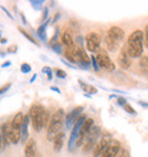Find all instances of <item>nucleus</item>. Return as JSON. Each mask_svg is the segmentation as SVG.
<instances>
[{
  "instance_id": "obj_1",
  "label": "nucleus",
  "mask_w": 148,
  "mask_h": 157,
  "mask_svg": "<svg viewBox=\"0 0 148 157\" xmlns=\"http://www.w3.org/2000/svg\"><path fill=\"white\" fill-rule=\"evenodd\" d=\"M125 48H127L130 58L141 57L142 51H144V31H141V30L133 31L129 36Z\"/></svg>"
},
{
  "instance_id": "obj_2",
  "label": "nucleus",
  "mask_w": 148,
  "mask_h": 157,
  "mask_svg": "<svg viewBox=\"0 0 148 157\" xmlns=\"http://www.w3.org/2000/svg\"><path fill=\"white\" fill-rule=\"evenodd\" d=\"M63 123H64V109L59 108L51 115L49 125L47 128V139L49 141H54L57 134L60 133Z\"/></svg>"
},
{
  "instance_id": "obj_3",
  "label": "nucleus",
  "mask_w": 148,
  "mask_h": 157,
  "mask_svg": "<svg viewBox=\"0 0 148 157\" xmlns=\"http://www.w3.org/2000/svg\"><path fill=\"white\" fill-rule=\"evenodd\" d=\"M43 110H45V108H43L42 106H40V105H33V106L30 108V112H29V116L31 118L32 126H33V129H34L37 132H40V131L43 129V126H42Z\"/></svg>"
},
{
  "instance_id": "obj_4",
  "label": "nucleus",
  "mask_w": 148,
  "mask_h": 157,
  "mask_svg": "<svg viewBox=\"0 0 148 157\" xmlns=\"http://www.w3.org/2000/svg\"><path fill=\"white\" fill-rule=\"evenodd\" d=\"M23 121L24 115L22 112H20L14 116L13 121L10 122V124H12V144L14 145L21 141V129H22Z\"/></svg>"
},
{
  "instance_id": "obj_5",
  "label": "nucleus",
  "mask_w": 148,
  "mask_h": 157,
  "mask_svg": "<svg viewBox=\"0 0 148 157\" xmlns=\"http://www.w3.org/2000/svg\"><path fill=\"white\" fill-rule=\"evenodd\" d=\"M87 115L82 114L79 120L75 122V124L73 125L72 128V131H71V136H70V139H68V150L72 151L73 148L75 147V144H76V140H78L79 136H80V131H81V128L83 125V123L84 121L87 120Z\"/></svg>"
},
{
  "instance_id": "obj_6",
  "label": "nucleus",
  "mask_w": 148,
  "mask_h": 157,
  "mask_svg": "<svg viewBox=\"0 0 148 157\" xmlns=\"http://www.w3.org/2000/svg\"><path fill=\"white\" fill-rule=\"evenodd\" d=\"M101 129L99 126H92L90 132L87 136L86 142L83 145V153H88L90 150H94L95 146L98 142V138L100 136Z\"/></svg>"
},
{
  "instance_id": "obj_7",
  "label": "nucleus",
  "mask_w": 148,
  "mask_h": 157,
  "mask_svg": "<svg viewBox=\"0 0 148 157\" xmlns=\"http://www.w3.org/2000/svg\"><path fill=\"white\" fill-rule=\"evenodd\" d=\"M96 59H97L99 68H103V70L108 72H112L115 70V64L112 62V59L109 58V56L107 55V52L105 50H101L100 49V50L98 51Z\"/></svg>"
},
{
  "instance_id": "obj_8",
  "label": "nucleus",
  "mask_w": 148,
  "mask_h": 157,
  "mask_svg": "<svg viewBox=\"0 0 148 157\" xmlns=\"http://www.w3.org/2000/svg\"><path fill=\"white\" fill-rule=\"evenodd\" d=\"M100 36L96 33V32H89L86 36V46L87 49L91 52H96V51L100 50Z\"/></svg>"
},
{
  "instance_id": "obj_9",
  "label": "nucleus",
  "mask_w": 148,
  "mask_h": 157,
  "mask_svg": "<svg viewBox=\"0 0 148 157\" xmlns=\"http://www.w3.org/2000/svg\"><path fill=\"white\" fill-rule=\"evenodd\" d=\"M112 140H113V138H112V136L109 133L104 134V136L98 140V142L96 144V146H95L94 150H92L94 157H100V155L105 151V149L108 147V145L112 142Z\"/></svg>"
},
{
  "instance_id": "obj_10",
  "label": "nucleus",
  "mask_w": 148,
  "mask_h": 157,
  "mask_svg": "<svg viewBox=\"0 0 148 157\" xmlns=\"http://www.w3.org/2000/svg\"><path fill=\"white\" fill-rule=\"evenodd\" d=\"M83 106H78L73 108L70 113L66 115V118H65V125H66V129H71L73 128V125L75 124V122L78 121L79 117L83 114Z\"/></svg>"
},
{
  "instance_id": "obj_11",
  "label": "nucleus",
  "mask_w": 148,
  "mask_h": 157,
  "mask_svg": "<svg viewBox=\"0 0 148 157\" xmlns=\"http://www.w3.org/2000/svg\"><path fill=\"white\" fill-rule=\"evenodd\" d=\"M124 34H125L124 30L121 29L120 26H112L107 31L105 38H107L109 40H113V41H115L117 43H121L122 40L124 39Z\"/></svg>"
},
{
  "instance_id": "obj_12",
  "label": "nucleus",
  "mask_w": 148,
  "mask_h": 157,
  "mask_svg": "<svg viewBox=\"0 0 148 157\" xmlns=\"http://www.w3.org/2000/svg\"><path fill=\"white\" fill-rule=\"evenodd\" d=\"M24 155H25V157H41L39 150H38L37 142L33 138H30L25 144Z\"/></svg>"
},
{
  "instance_id": "obj_13",
  "label": "nucleus",
  "mask_w": 148,
  "mask_h": 157,
  "mask_svg": "<svg viewBox=\"0 0 148 157\" xmlns=\"http://www.w3.org/2000/svg\"><path fill=\"white\" fill-rule=\"evenodd\" d=\"M121 144L117 140H112V142L108 145V147L105 149V151L101 154L100 157H117L119 151L121 149Z\"/></svg>"
},
{
  "instance_id": "obj_14",
  "label": "nucleus",
  "mask_w": 148,
  "mask_h": 157,
  "mask_svg": "<svg viewBox=\"0 0 148 157\" xmlns=\"http://www.w3.org/2000/svg\"><path fill=\"white\" fill-rule=\"evenodd\" d=\"M1 137H2V142L5 146L12 142V124L10 122H7L2 124L1 126Z\"/></svg>"
},
{
  "instance_id": "obj_15",
  "label": "nucleus",
  "mask_w": 148,
  "mask_h": 157,
  "mask_svg": "<svg viewBox=\"0 0 148 157\" xmlns=\"http://www.w3.org/2000/svg\"><path fill=\"white\" fill-rule=\"evenodd\" d=\"M131 58L130 56L128 55V51H127V48L123 47L120 51V55H119V64L122 68L124 70H128L129 67L131 66Z\"/></svg>"
},
{
  "instance_id": "obj_16",
  "label": "nucleus",
  "mask_w": 148,
  "mask_h": 157,
  "mask_svg": "<svg viewBox=\"0 0 148 157\" xmlns=\"http://www.w3.org/2000/svg\"><path fill=\"white\" fill-rule=\"evenodd\" d=\"M29 124H30V116L24 115V121L21 129V141L22 144H26V141L30 139L29 138Z\"/></svg>"
},
{
  "instance_id": "obj_17",
  "label": "nucleus",
  "mask_w": 148,
  "mask_h": 157,
  "mask_svg": "<svg viewBox=\"0 0 148 157\" xmlns=\"http://www.w3.org/2000/svg\"><path fill=\"white\" fill-rule=\"evenodd\" d=\"M64 138H65V134L64 132H60V133L57 134V137L54 139V151L55 153H59L63 148V145H64Z\"/></svg>"
},
{
  "instance_id": "obj_18",
  "label": "nucleus",
  "mask_w": 148,
  "mask_h": 157,
  "mask_svg": "<svg viewBox=\"0 0 148 157\" xmlns=\"http://www.w3.org/2000/svg\"><path fill=\"white\" fill-rule=\"evenodd\" d=\"M62 42L66 48H70V47H73V46H75V44H74V40H73V38H72V36H71V33H70V32H67V31L63 33Z\"/></svg>"
},
{
  "instance_id": "obj_19",
  "label": "nucleus",
  "mask_w": 148,
  "mask_h": 157,
  "mask_svg": "<svg viewBox=\"0 0 148 157\" xmlns=\"http://www.w3.org/2000/svg\"><path fill=\"white\" fill-rule=\"evenodd\" d=\"M48 24H49V21H47L46 23H43L42 25H40L39 29L37 30L38 36H39V38L42 40V41H47V32H46V28H47Z\"/></svg>"
},
{
  "instance_id": "obj_20",
  "label": "nucleus",
  "mask_w": 148,
  "mask_h": 157,
  "mask_svg": "<svg viewBox=\"0 0 148 157\" xmlns=\"http://www.w3.org/2000/svg\"><path fill=\"white\" fill-rule=\"evenodd\" d=\"M50 118H51L50 112L45 108V110H43V114H42V126H43V128H48V125H49V122H50Z\"/></svg>"
},
{
  "instance_id": "obj_21",
  "label": "nucleus",
  "mask_w": 148,
  "mask_h": 157,
  "mask_svg": "<svg viewBox=\"0 0 148 157\" xmlns=\"http://www.w3.org/2000/svg\"><path fill=\"white\" fill-rule=\"evenodd\" d=\"M18 31H20V33L21 34H23L24 36H25V38H26L27 40H29V41H30V42H32V43H34L35 46H39V43L37 42V41H35L34 40V38H33V36H30V34H29V33H27L26 31H25V30H24V29H22L21 28V26H18Z\"/></svg>"
},
{
  "instance_id": "obj_22",
  "label": "nucleus",
  "mask_w": 148,
  "mask_h": 157,
  "mask_svg": "<svg viewBox=\"0 0 148 157\" xmlns=\"http://www.w3.org/2000/svg\"><path fill=\"white\" fill-rule=\"evenodd\" d=\"M139 64H140L141 70L145 73H148V56H142L139 60Z\"/></svg>"
},
{
  "instance_id": "obj_23",
  "label": "nucleus",
  "mask_w": 148,
  "mask_h": 157,
  "mask_svg": "<svg viewBox=\"0 0 148 157\" xmlns=\"http://www.w3.org/2000/svg\"><path fill=\"white\" fill-rule=\"evenodd\" d=\"M30 4L32 5V7L34 8L35 10H40V9L42 8L43 1H40V0H31Z\"/></svg>"
},
{
  "instance_id": "obj_24",
  "label": "nucleus",
  "mask_w": 148,
  "mask_h": 157,
  "mask_svg": "<svg viewBox=\"0 0 148 157\" xmlns=\"http://www.w3.org/2000/svg\"><path fill=\"white\" fill-rule=\"evenodd\" d=\"M123 108H124L125 112H127V113H129L130 115H133V116H136V115H137L136 109H134V108H133L131 105H129V104H125L124 106H123Z\"/></svg>"
},
{
  "instance_id": "obj_25",
  "label": "nucleus",
  "mask_w": 148,
  "mask_h": 157,
  "mask_svg": "<svg viewBox=\"0 0 148 157\" xmlns=\"http://www.w3.org/2000/svg\"><path fill=\"white\" fill-rule=\"evenodd\" d=\"M32 70V67L30 64H27V63H23L22 65H21V72L22 73H24V74H27V73H30Z\"/></svg>"
},
{
  "instance_id": "obj_26",
  "label": "nucleus",
  "mask_w": 148,
  "mask_h": 157,
  "mask_svg": "<svg viewBox=\"0 0 148 157\" xmlns=\"http://www.w3.org/2000/svg\"><path fill=\"white\" fill-rule=\"evenodd\" d=\"M42 73H46V74H47V78H48V80H49V81H50V80H53V72H51L50 67H48V66L43 67Z\"/></svg>"
},
{
  "instance_id": "obj_27",
  "label": "nucleus",
  "mask_w": 148,
  "mask_h": 157,
  "mask_svg": "<svg viewBox=\"0 0 148 157\" xmlns=\"http://www.w3.org/2000/svg\"><path fill=\"white\" fill-rule=\"evenodd\" d=\"M10 86H12V83H10V82L6 83L5 86H1V88H0V96H1V94H6V92L10 89Z\"/></svg>"
},
{
  "instance_id": "obj_28",
  "label": "nucleus",
  "mask_w": 148,
  "mask_h": 157,
  "mask_svg": "<svg viewBox=\"0 0 148 157\" xmlns=\"http://www.w3.org/2000/svg\"><path fill=\"white\" fill-rule=\"evenodd\" d=\"M55 73H56V76L59 78H65L67 76L66 75V72L63 71V70H60V68H57L56 71H55Z\"/></svg>"
},
{
  "instance_id": "obj_29",
  "label": "nucleus",
  "mask_w": 148,
  "mask_h": 157,
  "mask_svg": "<svg viewBox=\"0 0 148 157\" xmlns=\"http://www.w3.org/2000/svg\"><path fill=\"white\" fill-rule=\"evenodd\" d=\"M144 44H145V47L148 49V24L146 25L145 31H144Z\"/></svg>"
},
{
  "instance_id": "obj_30",
  "label": "nucleus",
  "mask_w": 148,
  "mask_h": 157,
  "mask_svg": "<svg viewBox=\"0 0 148 157\" xmlns=\"http://www.w3.org/2000/svg\"><path fill=\"white\" fill-rule=\"evenodd\" d=\"M90 58H91V63H92V66H94L95 71H98L99 70V66H98V63H97V59H96V56H90Z\"/></svg>"
},
{
  "instance_id": "obj_31",
  "label": "nucleus",
  "mask_w": 148,
  "mask_h": 157,
  "mask_svg": "<svg viewBox=\"0 0 148 157\" xmlns=\"http://www.w3.org/2000/svg\"><path fill=\"white\" fill-rule=\"evenodd\" d=\"M117 157H129V151L128 149H125V148H121L120 151H119V155Z\"/></svg>"
},
{
  "instance_id": "obj_32",
  "label": "nucleus",
  "mask_w": 148,
  "mask_h": 157,
  "mask_svg": "<svg viewBox=\"0 0 148 157\" xmlns=\"http://www.w3.org/2000/svg\"><path fill=\"white\" fill-rule=\"evenodd\" d=\"M87 94H97V89L95 88L94 86H90L89 84V86H88V90H87V92H86Z\"/></svg>"
},
{
  "instance_id": "obj_33",
  "label": "nucleus",
  "mask_w": 148,
  "mask_h": 157,
  "mask_svg": "<svg viewBox=\"0 0 148 157\" xmlns=\"http://www.w3.org/2000/svg\"><path fill=\"white\" fill-rule=\"evenodd\" d=\"M7 51L9 54H15L16 51H17V46L16 44H12V46H9L7 49Z\"/></svg>"
},
{
  "instance_id": "obj_34",
  "label": "nucleus",
  "mask_w": 148,
  "mask_h": 157,
  "mask_svg": "<svg viewBox=\"0 0 148 157\" xmlns=\"http://www.w3.org/2000/svg\"><path fill=\"white\" fill-rule=\"evenodd\" d=\"M79 84H80V86H81V89L83 91H86L87 92V90H88V86H89V84H87V83H84L82 80H79Z\"/></svg>"
},
{
  "instance_id": "obj_35",
  "label": "nucleus",
  "mask_w": 148,
  "mask_h": 157,
  "mask_svg": "<svg viewBox=\"0 0 148 157\" xmlns=\"http://www.w3.org/2000/svg\"><path fill=\"white\" fill-rule=\"evenodd\" d=\"M53 49H54L55 52H57V54H60L62 52V47H60V44L57 43V44H54V46H51Z\"/></svg>"
},
{
  "instance_id": "obj_36",
  "label": "nucleus",
  "mask_w": 148,
  "mask_h": 157,
  "mask_svg": "<svg viewBox=\"0 0 148 157\" xmlns=\"http://www.w3.org/2000/svg\"><path fill=\"white\" fill-rule=\"evenodd\" d=\"M117 104L123 107L127 104V100L124 99V97H117Z\"/></svg>"
},
{
  "instance_id": "obj_37",
  "label": "nucleus",
  "mask_w": 148,
  "mask_h": 157,
  "mask_svg": "<svg viewBox=\"0 0 148 157\" xmlns=\"http://www.w3.org/2000/svg\"><path fill=\"white\" fill-rule=\"evenodd\" d=\"M0 8H1V9H2V10H4L5 13H6V15H7L8 17H9V18H10V20H14V17H13V15H12V14H10V13L8 12L7 9H6V8H5L4 6H2V5H0Z\"/></svg>"
},
{
  "instance_id": "obj_38",
  "label": "nucleus",
  "mask_w": 148,
  "mask_h": 157,
  "mask_svg": "<svg viewBox=\"0 0 148 157\" xmlns=\"http://www.w3.org/2000/svg\"><path fill=\"white\" fill-rule=\"evenodd\" d=\"M48 17V8L45 7L43 8V16H42V21H46Z\"/></svg>"
},
{
  "instance_id": "obj_39",
  "label": "nucleus",
  "mask_w": 148,
  "mask_h": 157,
  "mask_svg": "<svg viewBox=\"0 0 148 157\" xmlns=\"http://www.w3.org/2000/svg\"><path fill=\"white\" fill-rule=\"evenodd\" d=\"M10 65H12V63H10V62L8 60V62H5V63L2 64V65H1V67H2V68H6V67L10 66Z\"/></svg>"
},
{
  "instance_id": "obj_40",
  "label": "nucleus",
  "mask_w": 148,
  "mask_h": 157,
  "mask_svg": "<svg viewBox=\"0 0 148 157\" xmlns=\"http://www.w3.org/2000/svg\"><path fill=\"white\" fill-rule=\"evenodd\" d=\"M138 104L140 105V106H142V107H146V108H148V102H145V101H138Z\"/></svg>"
},
{
  "instance_id": "obj_41",
  "label": "nucleus",
  "mask_w": 148,
  "mask_h": 157,
  "mask_svg": "<svg viewBox=\"0 0 148 157\" xmlns=\"http://www.w3.org/2000/svg\"><path fill=\"white\" fill-rule=\"evenodd\" d=\"M59 17H60V14H59V13H57V14L55 15L54 20H53V23H56V22H57V20H58Z\"/></svg>"
},
{
  "instance_id": "obj_42",
  "label": "nucleus",
  "mask_w": 148,
  "mask_h": 157,
  "mask_svg": "<svg viewBox=\"0 0 148 157\" xmlns=\"http://www.w3.org/2000/svg\"><path fill=\"white\" fill-rule=\"evenodd\" d=\"M50 90H53V91H56L57 94H60V90H59L58 88H56V86H51L50 88Z\"/></svg>"
},
{
  "instance_id": "obj_43",
  "label": "nucleus",
  "mask_w": 148,
  "mask_h": 157,
  "mask_svg": "<svg viewBox=\"0 0 148 157\" xmlns=\"http://www.w3.org/2000/svg\"><path fill=\"white\" fill-rule=\"evenodd\" d=\"M1 145H2V137H1V129H0V151H1Z\"/></svg>"
},
{
  "instance_id": "obj_44",
  "label": "nucleus",
  "mask_w": 148,
  "mask_h": 157,
  "mask_svg": "<svg viewBox=\"0 0 148 157\" xmlns=\"http://www.w3.org/2000/svg\"><path fill=\"white\" fill-rule=\"evenodd\" d=\"M21 17H22V20H23V23H24V24H27L26 18H25V16H24L23 14H21Z\"/></svg>"
},
{
  "instance_id": "obj_45",
  "label": "nucleus",
  "mask_w": 148,
  "mask_h": 157,
  "mask_svg": "<svg viewBox=\"0 0 148 157\" xmlns=\"http://www.w3.org/2000/svg\"><path fill=\"white\" fill-rule=\"evenodd\" d=\"M7 41H8V40L6 39V38H1V40H0V43H2V44H4V43H6Z\"/></svg>"
},
{
  "instance_id": "obj_46",
  "label": "nucleus",
  "mask_w": 148,
  "mask_h": 157,
  "mask_svg": "<svg viewBox=\"0 0 148 157\" xmlns=\"http://www.w3.org/2000/svg\"><path fill=\"white\" fill-rule=\"evenodd\" d=\"M37 76H38V75H37V74H34V75H33V78H31V80H30V82H33V81H34V80H35V78H37Z\"/></svg>"
},
{
  "instance_id": "obj_47",
  "label": "nucleus",
  "mask_w": 148,
  "mask_h": 157,
  "mask_svg": "<svg viewBox=\"0 0 148 157\" xmlns=\"http://www.w3.org/2000/svg\"><path fill=\"white\" fill-rule=\"evenodd\" d=\"M0 40H1V34H0Z\"/></svg>"
}]
</instances>
